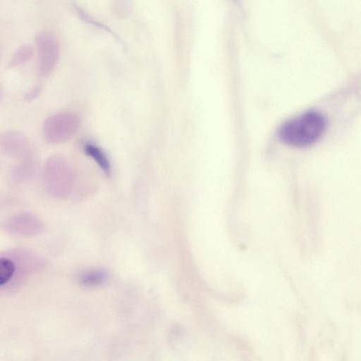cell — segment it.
<instances>
[{
    "instance_id": "10",
    "label": "cell",
    "mask_w": 361,
    "mask_h": 361,
    "mask_svg": "<svg viewBox=\"0 0 361 361\" xmlns=\"http://www.w3.org/2000/svg\"><path fill=\"white\" fill-rule=\"evenodd\" d=\"M42 87L40 85H36L29 91L25 93L24 99L27 102H31L36 99L41 94Z\"/></svg>"
},
{
    "instance_id": "11",
    "label": "cell",
    "mask_w": 361,
    "mask_h": 361,
    "mask_svg": "<svg viewBox=\"0 0 361 361\" xmlns=\"http://www.w3.org/2000/svg\"><path fill=\"white\" fill-rule=\"evenodd\" d=\"M3 95V89L2 87L0 85V99H1Z\"/></svg>"
},
{
    "instance_id": "3",
    "label": "cell",
    "mask_w": 361,
    "mask_h": 361,
    "mask_svg": "<svg viewBox=\"0 0 361 361\" xmlns=\"http://www.w3.org/2000/svg\"><path fill=\"white\" fill-rule=\"evenodd\" d=\"M80 124L79 116L71 111H63L47 117L43 123L45 139L52 144H60L70 140Z\"/></svg>"
},
{
    "instance_id": "6",
    "label": "cell",
    "mask_w": 361,
    "mask_h": 361,
    "mask_svg": "<svg viewBox=\"0 0 361 361\" xmlns=\"http://www.w3.org/2000/svg\"><path fill=\"white\" fill-rule=\"evenodd\" d=\"M37 167V161L31 151L27 152L20 157L19 162L11 172V179L16 184L28 181L34 176Z\"/></svg>"
},
{
    "instance_id": "2",
    "label": "cell",
    "mask_w": 361,
    "mask_h": 361,
    "mask_svg": "<svg viewBox=\"0 0 361 361\" xmlns=\"http://www.w3.org/2000/svg\"><path fill=\"white\" fill-rule=\"evenodd\" d=\"M42 177L44 187L56 197L68 196L74 185V174L68 161L59 154L47 159L43 166Z\"/></svg>"
},
{
    "instance_id": "12",
    "label": "cell",
    "mask_w": 361,
    "mask_h": 361,
    "mask_svg": "<svg viewBox=\"0 0 361 361\" xmlns=\"http://www.w3.org/2000/svg\"><path fill=\"white\" fill-rule=\"evenodd\" d=\"M0 55H1V52H0Z\"/></svg>"
},
{
    "instance_id": "1",
    "label": "cell",
    "mask_w": 361,
    "mask_h": 361,
    "mask_svg": "<svg viewBox=\"0 0 361 361\" xmlns=\"http://www.w3.org/2000/svg\"><path fill=\"white\" fill-rule=\"evenodd\" d=\"M326 128L324 116L317 112H307L286 122L279 131V138L284 143L298 147L315 142Z\"/></svg>"
},
{
    "instance_id": "5",
    "label": "cell",
    "mask_w": 361,
    "mask_h": 361,
    "mask_svg": "<svg viewBox=\"0 0 361 361\" xmlns=\"http://www.w3.org/2000/svg\"><path fill=\"white\" fill-rule=\"evenodd\" d=\"M29 151L27 137L18 130L0 133V152L7 156L20 157Z\"/></svg>"
},
{
    "instance_id": "9",
    "label": "cell",
    "mask_w": 361,
    "mask_h": 361,
    "mask_svg": "<svg viewBox=\"0 0 361 361\" xmlns=\"http://www.w3.org/2000/svg\"><path fill=\"white\" fill-rule=\"evenodd\" d=\"M16 269L12 260L0 257V286L6 283L12 278Z\"/></svg>"
},
{
    "instance_id": "7",
    "label": "cell",
    "mask_w": 361,
    "mask_h": 361,
    "mask_svg": "<svg viewBox=\"0 0 361 361\" xmlns=\"http://www.w3.org/2000/svg\"><path fill=\"white\" fill-rule=\"evenodd\" d=\"M84 151L87 155L90 157L100 169L106 174L110 173L111 166L106 154L95 145L87 142L84 145Z\"/></svg>"
},
{
    "instance_id": "4",
    "label": "cell",
    "mask_w": 361,
    "mask_h": 361,
    "mask_svg": "<svg viewBox=\"0 0 361 361\" xmlns=\"http://www.w3.org/2000/svg\"><path fill=\"white\" fill-rule=\"evenodd\" d=\"M37 51V73L42 78L49 75L54 69L60 54L59 44L51 32H39L35 35Z\"/></svg>"
},
{
    "instance_id": "8",
    "label": "cell",
    "mask_w": 361,
    "mask_h": 361,
    "mask_svg": "<svg viewBox=\"0 0 361 361\" xmlns=\"http://www.w3.org/2000/svg\"><path fill=\"white\" fill-rule=\"evenodd\" d=\"M34 55V49L29 44H23L18 47L9 60L8 66L10 68L18 67L29 61Z\"/></svg>"
}]
</instances>
